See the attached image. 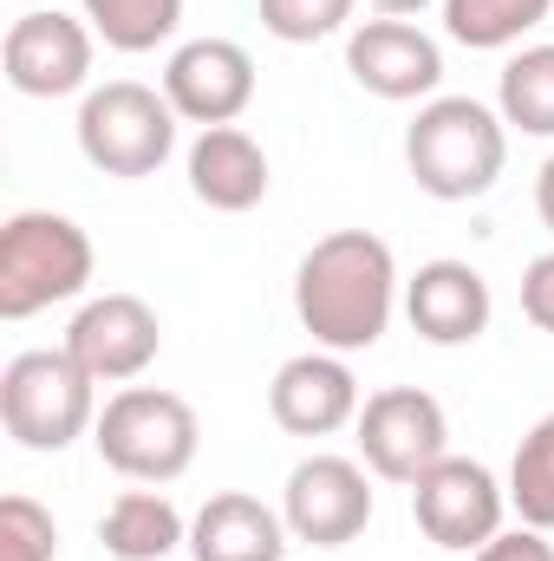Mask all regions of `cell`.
<instances>
[{"label":"cell","mask_w":554,"mask_h":561,"mask_svg":"<svg viewBox=\"0 0 554 561\" xmlns=\"http://www.w3.org/2000/svg\"><path fill=\"white\" fill-rule=\"evenodd\" d=\"M176 125L183 118L157 85L112 79V85H92L79 105V150L105 176H157L176 150Z\"/></svg>","instance_id":"6"},{"label":"cell","mask_w":554,"mask_h":561,"mask_svg":"<svg viewBox=\"0 0 554 561\" xmlns=\"http://www.w3.org/2000/svg\"><path fill=\"white\" fill-rule=\"evenodd\" d=\"M503 510H509V483H496V470L476 457H443L412 483L417 529L450 556H476L489 536H503Z\"/></svg>","instance_id":"8"},{"label":"cell","mask_w":554,"mask_h":561,"mask_svg":"<svg viewBox=\"0 0 554 561\" xmlns=\"http://www.w3.org/2000/svg\"><path fill=\"white\" fill-rule=\"evenodd\" d=\"M476 561H554V542L549 529H503V536H489L483 549H476Z\"/></svg>","instance_id":"25"},{"label":"cell","mask_w":554,"mask_h":561,"mask_svg":"<svg viewBox=\"0 0 554 561\" xmlns=\"http://www.w3.org/2000/svg\"><path fill=\"white\" fill-rule=\"evenodd\" d=\"M280 523L293 542H313V549H346L366 536L372 523V483H366V463L353 457H333V450H313L287 470V490H280Z\"/></svg>","instance_id":"9"},{"label":"cell","mask_w":554,"mask_h":561,"mask_svg":"<svg viewBox=\"0 0 554 561\" xmlns=\"http://www.w3.org/2000/svg\"><path fill=\"white\" fill-rule=\"evenodd\" d=\"M99 542H105L112 561H163L189 542V523L163 490H125L99 516Z\"/></svg>","instance_id":"18"},{"label":"cell","mask_w":554,"mask_h":561,"mask_svg":"<svg viewBox=\"0 0 554 561\" xmlns=\"http://www.w3.org/2000/svg\"><path fill=\"white\" fill-rule=\"evenodd\" d=\"M189 561H287V523L249 490H222L189 523Z\"/></svg>","instance_id":"17"},{"label":"cell","mask_w":554,"mask_h":561,"mask_svg":"<svg viewBox=\"0 0 554 561\" xmlns=\"http://www.w3.org/2000/svg\"><path fill=\"white\" fill-rule=\"evenodd\" d=\"M392 307H399V255L372 229H333L293 268V313L326 353L379 346Z\"/></svg>","instance_id":"1"},{"label":"cell","mask_w":554,"mask_h":561,"mask_svg":"<svg viewBox=\"0 0 554 561\" xmlns=\"http://www.w3.org/2000/svg\"><path fill=\"white\" fill-rule=\"evenodd\" d=\"M346 72L372 92V99H392V105H412L430 99L443 85V46L412 26V20H359L346 33Z\"/></svg>","instance_id":"13"},{"label":"cell","mask_w":554,"mask_h":561,"mask_svg":"<svg viewBox=\"0 0 554 561\" xmlns=\"http://www.w3.org/2000/svg\"><path fill=\"white\" fill-rule=\"evenodd\" d=\"M405 163H412L417 190L437 203L489 196L509 163V125L483 99H424L405 131Z\"/></svg>","instance_id":"2"},{"label":"cell","mask_w":554,"mask_h":561,"mask_svg":"<svg viewBox=\"0 0 554 561\" xmlns=\"http://www.w3.org/2000/svg\"><path fill=\"white\" fill-rule=\"evenodd\" d=\"M0 72L20 99H72L92 79V26L59 7H26L0 39Z\"/></svg>","instance_id":"10"},{"label":"cell","mask_w":554,"mask_h":561,"mask_svg":"<svg viewBox=\"0 0 554 561\" xmlns=\"http://www.w3.org/2000/svg\"><path fill=\"white\" fill-rule=\"evenodd\" d=\"M359 405L366 399H359V379H353L346 353H326V346L293 353L268 386V412L287 437H333V431L359 424Z\"/></svg>","instance_id":"14"},{"label":"cell","mask_w":554,"mask_h":561,"mask_svg":"<svg viewBox=\"0 0 554 561\" xmlns=\"http://www.w3.org/2000/svg\"><path fill=\"white\" fill-rule=\"evenodd\" d=\"M372 7H379V13H385V20H405V13H424V7H430V0H372Z\"/></svg>","instance_id":"28"},{"label":"cell","mask_w":554,"mask_h":561,"mask_svg":"<svg viewBox=\"0 0 554 561\" xmlns=\"http://www.w3.org/2000/svg\"><path fill=\"white\" fill-rule=\"evenodd\" d=\"M189 196L203 209L242 216L268 196V150L249 138L242 125H216L189 144Z\"/></svg>","instance_id":"16"},{"label":"cell","mask_w":554,"mask_h":561,"mask_svg":"<svg viewBox=\"0 0 554 561\" xmlns=\"http://www.w3.org/2000/svg\"><path fill=\"white\" fill-rule=\"evenodd\" d=\"M353 431H359L366 470L385 477V483H405V490H412L430 463L450 457V419H443V405L424 386H385V392H372L359 405V424Z\"/></svg>","instance_id":"7"},{"label":"cell","mask_w":554,"mask_h":561,"mask_svg":"<svg viewBox=\"0 0 554 561\" xmlns=\"http://www.w3.org/2000/svg\"><path fill=\"white\" fill-rule=\"evenodd\" d=\"M522 313H529L542 333H554V249L522 268Z\"/></svg>","instance_id":"26"},{"label":"cell","mask_w":554,"mask_h":561,"mask_svg":"<svg viewBox=\"0 0 554 561\" xmlns=\"http://www.w3.org/2000/svg\"><path fill=\"white\" fill-rule=\"evenodd\" d=\"M554 0H443V33L470 53H503L522 33H535Z\"/></svg>","instance_id":"20"},{"label":"cell","mask_w":554,"mask_h":561,"mask_svg":"<svg viewBox=\"0 0 554 561\" xmlns=\"http://www.w3.org/2000/svg\"><path fill=\"white\" fill-rule=\"evenodd\" d=\"M0 424L20 450L59 457L99 424V379L66 353V346H33L13 353L0 373Z\"/></svg>","instance_id":"3"},{"label":"cell","mask_w":554,"mask_h":561,"mask_svg":"<svg viewBox=\"0 0 554 561\" xmlns=\"http://www.w3.org/2000/svg\"><path fill=\"white\" fill-rule=\"evenodd\" d=\"M535 209H542V222H549V236H554V157L542 163V176H535Z\"/></svg>","instance_id":"27"},{"label":"cell","mask_w":554,"mask_h":561,"mask_svg":"<svg viewBox=\"0 0 554 561\" xmlns=\"http://www.w3.org/2000/svg\"><path fill=\"white\" fill-rule=\"evenodd\" d=\"M79 7L112 53H157L183 26V0H79Z\"/></svg>","instance_id":"21"},{"label":"cell","mask_w":554,"mask_h":561,"mask_svg":"<svg viewBox=\"0 0 554 561\" xmlns=\"http://www.w3.org/2000/svg\"><path fill=\"white\" fill-rule=\"evenodd\" d=\"M59 556V523L33 496L0 503V561H53Z\"/></svg>","instance_id":"24"},{"label":"cell","mask_w":554,"mask_h":561,"mask_svg":"<svg viewBox=\"0 0 554 561\" xmlns=\"http://www.w3.org/2000/svg\"><path fill=\"white\" fill-rule=\"evenodd\" d=\"M509 510H516L529 529H554V412L516 444V463H509Z\"/></svg>","instance_id":"22"},{"label":"cell","mask_w":554,"mask_h":561,"mask_svg":"<svg viewBox=\"0 0 554 561\" xmlns=\"http://www.w3.org/2000/svg\"><path fill=\"white\" fill-rule=\"evenodd\" d=\"M33 7H39V0H33Z\"/></svg>","instance_id":"29"},{"label":"cell","mask_w":554,"mask_h":561,"mask_svg":"<svg viewBox=\"0 0 554 561\" xmlns=\"http://www.w3.org/2000/svg\"><path fill=\"white\" fill-rule=\"evenodd\" d=\"M359 0H262V26L275 33L280 46H313L353 26Z\"/></svg>","instance_id":"23"},{"label":"cell","mask_w":554,"mask_h":561,"mask_svg":"<svg viewBox=\"0 0 554 561\" xmlns=\"http://www.w3.org/2000/svg\"><path fill=\"white\" fill-rule=\"evenodd\" d=\"M496 112L522 138H554V46H522L496 79Z\"/></svg>","instance_id":"19"},{"label":"cell","mask_w":554,"mask_h":561,"mask_svg":"<svg viewBox=\"0 0 554 561\" xmlns=\"http://www.w3.org/2000/svg\"><path fill=\"white\" fill-rule=\"evenodd\" d=\"M92 287V236L72 216L20 209L0 229V320H33Z\"/></svg>","instance_id":"4"},{"label":"cell","mask_w":554,"mask_h":561,"mask_svg":"<svg viewBox=\"0 0 554 561\" xmlns=\"http://www.w3.org/2000/svg\"><path fill=\"white\" fill-rule=\"evenodd\" d=\"M163 99L176 105L183 125H235L255 105V59L235 39H189L163 66Z\"/></svg>","instance_id":"12"},{"label":"cell","mask_w":554,"mask_h":561,"mask_svg":"<svg viewBox=\"0 0 554 561\" xmlns=\"http://www.w3.org/2000/svg\"><path fill=\"white\" fill-rule=\"evenodd\" d=\"M92 444L125 483H176L196 463L203 424H196L189 399H176L163 386H125L105 399V412L92 424Z\"/></svg>","instance_id":"5"},{"label":"cell","mask_w":554,"mask_h":561,"mask_svg":"<svg viewBox=\"0 0 554 561\" xmlns=\"http://www.w3.org/2000/svg\"><path fill=\"white\" fill-rule=\"evenodd\" d=\"M405 313H412L417 340H430V346H470V340L489 333L496 300H489V280L476 275L470 262L443 255V262H424L405 280Z\"/></svg>","instance_id":"15"},{"label":"cell","mask_w":554,"mask_h":561,"mask_svg":"<svg viewBox=\"0 0 554 561\" xmlns=\"http://www.w3.org/2000/svg\"><path fill=\"white\" fill-rule=\"evenodd\" d=\"M66 353L99 379V386H131L143 366L163 353V320L138 294H99L72 313Z\"/></svg>","instance_id":"11"}]
</instances>
